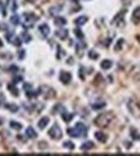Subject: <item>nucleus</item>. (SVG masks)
Here are the masks:
<instances>
[{"mask_svg":"<svg viewBox=\"0 0 140 156\" xmlns=\"http://www.w3.org/2000/svg\"><path fill=\"white\" fill-rule=\"evenodd\" d=\"M48 134H49V136H50L51 138H53V140H61L62 136H63V132H62L61 127H59L57 123H54V124H53V127H51V128L49 129Z\"/></svg>","mask_w":140,"mask_h":156,"instance_id":"5","label":"nucleus"},{"mask_svg":"<svg viewBox=\"0 0 140 156\" xmlns=\"http://www.w3.org/2000/svg\"><path fill=\"white\" fill-rule=\"evenodd\" d=\"M130 136L132 140H135V141H139L140 140V133L138 132V129H135V128H131L130 129Z\"/></svg>","mask_w":140,"mask_h":156,"instance_id":"27","label":"nucleus"},{"mask_svg":"<svg viewBox=\"0 0 140 156\" xmlns=\"http://www.w3.org/2000/svg\"><path fill=\"white\" fill-rule=\"evenodd\" d=\"M6 30H8V26H6L5 23L0 22V31H6Z\"/></svg>","mask_w":140,"mask_h":156,"instance_id":"44","label":"nucleus"},{"mask_svg":"<svg viewBox=\"0 0 140 156\" xmlns=\"http://www.w3.org/2000/svg\"><path fill=\"white\" fill-rule=\"evenodd\" d=\"M5 38H6V41H8L9 44H12L14 46H21V44H22V38L16 36V33L13 32V31H8L6 35H5Z\"/></svg>","mask_w":140,"mask_h":156,"instance_id":"6","label":"nucleus"},{"mask_svg":"<svg viewBox=\"0 0 140 156\" xmlns=\"http://www.w3.org/2000/svg\"><path fill=\"white\" fill-rule=\"evenodd\" d=\"M125 13H126V9H125V10H121V12L118 13L116 17H114V19L112 21V23L116 24L117 27H124V26H125V21H124Z\"/></svg>","mask_w":140,"mask_h":156,"instance_id":"7","label":"nucleus"},{"mask_svg":"<svg viewBox=\"0 0 140 156\" xmlns=\"http://www.w3.org/2000/svg\"><path fill=\"white\" fill-rule=\"evenodd\" d=\"M112 65H113V62H112V60H109V59H106V60H103V62L100 63L101 69H104V70L111 69V68H112Z\"/></svg>","mask_w":140,"mask_h":156,"instance_id":"18","label":"nucleus"},{"mask_svg":"<svg viewBox=\"0 0 140 156\" xmlns=\"http://www.w3.org/2000/svg\"><path fill=\"white\" fill-rule=\"evenodd\" d=\"M106 101L104 100H95V101H93L91 102V108L94 109V110H100V109H103V108H106Z\"/></svg>","mask_w":140,"mask_h":156,"instance_id":"10","label":"nucleus"},{"mask_svg":"<svg viewBox=\"0 0 140 156\" xmlns=\"http://www.w3.org/2000/svg\"><path fill=\"white\" fill-rule=\"evenodd\" d=\"M89 58L91 59V60H96L98 58H99V54H98L95 50H90L89 51Z\"/></svg>","mask_w":140,"mask_h":156,"instance_id":"33","label":"nucleus"},{"mask_svg":"<svg viewBox=\"0 0 140 156\" xmlns=\"http://www.w3.org/2000/svg\"><path fill=\"white\" fill-rule=\"evenodd\" d=\"M63 147L69 148V150H73V148H75V145H73L72 142H69V141H66V142H63Z\"/></svg>","mask_w":140,"mask_h":156,"instance_id":"36","label":"nucleus"},{"mask_svg":"<svg viewBox=\"0 0 140 156\" xmlns=\"http://www.w3.org/2000/svg\"><path fill=\"white\" fill-rule=\"evenodd\" d=\"M1 124H3V119L0 118V126H1Z\"/></svg>","mask_w":140,"mask_h":156,"instance_id":"49","label":"nucleus"},{"mask_svg":"<svg viewBox=\"0 0 140 156\" xmlns=\"http://www.w3.org/2000/svg\"><path fill=\"white\" fill-rule=\"evenodd\" d=\"M132 22H134L135 24L140 23V6H139V8H136L134 10V13H132Z\"/></svg>","mask_w":140,"mask_h":156,"instance_id":"16","label":"nucleus"},{"mask_svg":"<svg viewBox=\"0 0 140 156\" xmlns=\"http://www.w3.org/2000/svg\"><path fill=\"white\" fill-rule=\"evenodd\" d=\"M84 69H85L84 67H80V78L81 79H85V70Z\"/></svg>","mask_w":140,"mask_h":156,"instance_id":"40","label":"nucleus"},{"mask_svg":"<svg viewBox=\"0 0 140 156\" xmlns=\"http://www.w3.org/2000/svg\"><path fill=\"white\" fill-rule=\"evenodd\" d=\"M9 127L13 130H21V129H22V124L18 123V122H16V120H12V122L9 123Z\"/></svg>","mask_w":140,"mask_h":156,"instance_id":"26","label":"nucleus"},{"mask_svg":"<svg viewBox=\"0 0 140 156\" xmlns=\"http://www.w3.org/2000/svg\"><path fill=\"white\" fill-rule=\"evenodd\" d=\"M3 48V41H1V38H0V49Z\"/></svg>","mask_w":140,"mask_h":156,"instance_id":"47","label":"nucleus"},{"mask_svg":"<svg viewBox=\"0 0 140 156\" xmlns=\"http://www.w3.org/2000/svg\"><path fill=\"white\" fill-rule=\"evenodd\" d=\"M113 120H114L113 111H107V113H103V114L98 115L96 119L94 120V123H95V126H98L99 128H107Z\"/></svg>","mask_w":140,"mask_h":156,"instance_id":"1","label":"nucleus"},{"mask_svg":"<svg viewBox=\"0 0 140 156\" xmlns=\"http://www.w3.org/2000/svg\"><path fill=\"white\" fill-rule=\"evenodd\" d=\"M23 90H24V92H30V91H32L34 88H32V84H30V83H24L23 84Z\"/></svg>","mask_w":140,"mask_h":156,"instance_id":"37","label":"nucleus"},{"mask_svg":"<svg viewBox=\"0 0 140 156\" xmlns=\"http://www.w3.org/2000/svg\"><path fill=\"white\" fill-rule=\"evenodd\" d=\"M139 68H140V63H139Z\"/></svg>","mask_w":140,"mask_h":156,"instance_id":"50","label":"nucleus"},{"mask_svg":"<svg viewBox=\"0 0 140 156\" xmlns=\"http://www.w3.org/2000/svg\"><path fill=\"white\" fill-rule=\"evenodd\" d=\"M127 109L130 111V114L135 118H140V104L134 99H130L127 101Z\"/></svg>","mask_w":140,"mask_h":156,"instance_id":"3","label":"nucleus"},{"mask_svg":"<svg viewBox=\"0 0 140 156\" xmlns=\"http://www.w3.org/2000/svg\"><path fill=\"white\" fill-rule=\"evenodd\" d=\"M39 21L37 16H35L34 13H23L22 17H21V22H22V26L29 30V28L34 27V24Z\"/></svg>","mask_w":140,"mask_h":156,"instance_id":"2","label":"nucleus"},{"mask_svg":"<svg viewBox=\"0 0 140 156\" xmlns=\"http://www.w3.org/2000/svg\"><path fill=\"white\" fill-rule=\"evenodd\" d=\"M59 79H61V82L63 84H68L72 79V76L69 72H61V74H59Z\"/></svg>","mask_w":140,"mask_h":156,"instance_id":"9","label":"nucleus"},{"mask_svg":"<svg viewBox=\"0 0 140 156\" xmlns=\"http://www.w3.org/2000/svg\"><path fill=\"white\" fill-rule=\"evenodd\" d=\"M73 33L76 35V37L79 38V40H84V33H82V31L80 30V28H75V30H73Z\"/></svg>","mask_w":140,"mask_h":156,"instance_id":"32","label":"nucleus"},{"mask_svg":"<svg viewBox=\"0 0 140 156\" xmlns=\"http://www.w3.org/2000/svg\"><path fill=\"white\" fill-rule=\"evenodd\" d=\"M49 124V118L48 116H44V118H41L40 120H39V123H37V127H39L40 129H44L45 127H46Z\"/></svg>","mask_w":140,"mask_h":156,"instance_id":"23","label":"nucleus"},{"mask_svg":"<svg viewBox=\"0 0 140 156\" xmlns=\"http://www.w3.org/2000/svg\"><path fill=\"white\" fill-rule=\"evenodd\" d=\"M39 32L41 33V36L43 37H48L49 36V33H50V28H49L48 24H40V27H39Z\"/></svg>","mask_w":140,"mask_h":156,"instance_id":"12","label":"nucleus"},{"mask_svg":"<svg viewBox=\"0 0 140 156\" xmlns=\"http://www.w3.org/2000/svg\"><path fill=\"white\" fill-rule=\"evenodd\" d=\"M27 1H30V3H35L36 0H27Z\"/></svg>","mask_w":140,"mask_h":156,"instance_id":"48","label":"nucleus"},{"mask_svg":"<svg viewBox=\"0 0 140 156\" xmlns=\"http://www.w3.org/2000/svg\"><path fill=\"white\" fill-rule=\"evenodd\" d=\"M22 79H23V78L22 77H21V76H17V77H14V79H13V83H19V82H22Z\"/></svg>","mask_w":140,"mask_h":156,"instance_id":"41","label":"nucleus"},{"mask_svg":"<svg viewBox=\"0 0 140 156\" xmlns=\"http://www.w3.org/2000/svg\"><path fill=\"white\" fill-rule=\"evenodd\" d=\"M75 128L77 129V132H79V136H80V137H86V134H87V127H86L84 123L79 122V123L75 126Z\"/></svg>","mask_w":140,"mask_h":156,"instance_id":"8","label":"nucleus"},{"mask_svg":"<svg viewBox=\"0 0 140 156\" xmlns=\"http://www.w3.org/2000/svg\"><path fill=\"white\" fill-rule=\"evenodd\" d=\"M91 148H94V142H91V141H86V142H84L81 145V150L82 151L91 150Z\"/></svg>","mask_w":140,"mask_h":156,"instance_id":"24","label":"nucleus"},{"mask_svg":"<svg viewBox=\"0 0 140 156\" xmlns=\"http://www.w3.org/2000/svg\"><path fill=\"white\" fill-rule=\"evenodd\" d=\"M24 55H26V51H24V50H19L18 51V58H19V60H22L24 58Z\"/></svg>","mask_w":140,"mask_h":156,"instance_id":"42","label":"nucleus"},{"mask_svg":"<svg viewBox=\"0 0 140 156\" xmlns=\"http://www.w3.org/2000/svg\"><path fill=\"white\" fill-rule=\"evenodd\" d=\"M125 38H118V41L116 42V45H114V50L116 51H121L122 49H124V46H125Z\"/></svg>","mask_w":140,"mask_h":156,"instance_id":"21","label":"nucleus"},{"mask_svg":"<svg viewBox=\"0 0 140 156\" xmlns=\"http://www.w3.org/2000/svg\"><path fill=\"white\" fill-rule=\"evenodd\" d=\"M8 90H9V92L13 95L14 97H17V96H19V91H18V88H17L16 86H14V83H9L8 84Z\"/></svg>","mask_w":140,"mask_h":156,"instance_id":"17","label":"nucleus"},{"mask_svg":"<svg viewBox=\"0 0 140 156\" xmlns=\"http://www.w3.org/2000/svg\"><path fill=\"white\" fill-rule=\"evenodd\" d=\"M55 36L58 38H61V40H66L68 37V31L66 28H61V30L55 31Z\"/></svg>","mask_w":140,"mask_h":156,"instance_id":"13","label":"nucleus"},{"mask_svg":"<svg viewBox=\"0 0 140 156\" xmlns=\"http://www.w3.org/2000/svg\"><path fill=\"white\" fill-rule=\"evenodd\" d=\"M4 106L8 109L9 111H12V113H17V111H18V106H17L16 104H5Z\"/></svg>","mask_w":140,"mask_h":156,"instance_id":"29","label":"nucleus"},{"mask_svg":"<svg viewBox=\"0 0 140 156\" xmlns=\"http://www.w3.org/2000/svg\"><path fill=\"white\" fill-rule=\"evenodd\" d=\"M0 10H1V14H3V16H5V14H6V10L4 9V4L1 3V0H0Z\"/></svg>","mask_w":140,"mask_h":156,"instance_id":"43","label":"nucleus"},{"mask_svg":"<svg viewBox=\"0 0 140 156\" xmlns=\"http://www.w3.org/2000/svg\"><path fill=\"white\" fill-rule=\"evenodd\" d=\"M87 22V17L86 16H80L77 18L75 19V24L76 26H82V24H85Z\"/></svg>","mask_w":140,"mask_h":156,"instance_id":"22","label":"nucleus"},{"mask_svg":"<svg viewBox=\"0 0 140 156\" xmlns=\"http://www.w3.org/2000/svg\"><path fill=\"white\" fill-rule=\"evenodd\" d=\"M54 23L57 24V26L63 27V26H66V23H67V19L63 18V17H55V18H54Z\"/></svg>","mask_w":140,"mask_h":156,"instance_id":"25","label":"nucleus"},{"mask_svg":"<svg viewBox=\"0 0 140 156\" xmlns=\"http://www.w3.org/2000/svg\"><path fill=\"white\" fill-rule=\"evenodd\" d=\"M95 138H96V141H99V142L101 143H104L107 141V134H104V132H100V130H98V132H95Z\"/></svg>","mask_w":140,"mask_h":156,"instance_id":"15","label":"nucleus"},{"mask_svg":"<svg viewBox=\"0 0 140 156\" xmlns=\"http://www.w3.org/2000/svg\"><path fill=\"white\" fill-rule=\"evenodd\" d=\"M21 38H22V41H23V42H30V41H31V38H32V37H31L30 35L26 32V31H23V32L21 33Z\"/></svg>","mask_w":140,"mask_h":156,"instance_id":"30","label":"nucleus"},{"mask_svg":"<svg viewBox=\"0 0 140 156\" xmlns=\"http://www.w3.org/2000/svg\"><path fill=\"white\" fill-rule=\"evenodd\" d=\"M37 91H39V95H43L44 99H46V100H50V99L55 97V91L48 86H41Z\"/></svg>","mask_w":140,"mask_h":156,"instance_id":"4","label":"nucleus"},{"mask_svg":"<svg viewBox=\"0 0 140 156\" xmlns=\"http://www.w3.org/2000/svg\"><path fill=\"white\" fill-rule=\"evenodd\" d=\"M66 55V51L62 50L61 46H58V54H57V59H62V56Z\"/></svg>","mask_w":140,"mask_h":156,"instance_id":"38","label":"nucleus"},{"mask_svg":"<svg viewBox=\"0 0 140 156\" xmlns=\"http://www.w3.org/2000/svg\"><path fill=\"white\" fill-rule=\"evenodd\" d=\"M67 133H68V136H69V137H73V138L80 137V136H79L77 129H76L75 127H73V128H68V129H67Z\"/></svg>","mask_w":140,"mask_h":156,"instance_id":"28","label":"nucleus"},{"mask_svg":"<svg viewBox=\"0 0 140 156\" xmlns=\"http://www.w3.org/2000/svg\"><path fill=\"white\" fill-rule=\"evenodd\" d=\"M0 68H1V67H0ZM0 73H1V70H0Z\"/></svg>","mask_w":140,"mask_h":156,"instance_id":"51","label":"nucleus"},{"mask_svg":"<svg viewBox=\"0 0 140 156\" xmlns=\"http://www.w3.org/2000/svg\"><path fill=\"white\" fill-rule=\"evenodd\" d=\"M21 22V18L18 16H13V17H10V23H13L14 26H17V24H19Z\"/></svg>","mask_w":140,"mask_h":156,"instance_id":"34","label":"nucleus"},{"mask_svg":"<svg viewBox=\"0 0 140 156\" xmlns=\"http://www.w3.org/2000/svg\"><path fill=\"white\" fill-rule=\"evenodd\" d=\"M85 48H86V44L84 42V40H80V42L76 44V54H77L79 56H82Z\"/></svg>","mask_w":140,"mask_h":156,"instance_id":"11","label":"nucleus"},{"mask_svg":"<svg viewBox=\"0 0 140 156\" xmlns=\"http://www.w3.org/2000/svg\"><path fill=\"white\" fill-rule=\"evenodd\" d=\"M9 72L14 74V73H17V72H19V68H18L17 65H10V67H9Z\"/></svg>","mask_w":140,"mask_h":156,"instance_id":"39","label":"nucleus"},{"mask_svg":"<svg viewBox=\"0 0 140 156\" xmlns=\"http://www.w3.org/2000/svg\"><path fill=\"white\" fill-rule=\"evenodd\" d=\"M61 10H62V8H61V6H54V8H51L50 10H49V13H50L51 16H55V14H57V13H59V12H61Z\"/></svg>","mask_w":140,"mask_h":156,"instance_id":"35","label":"nucleus"},{"mask_svg":"<svg viewBox=\"0 0 140 156\" xmlns=\"http://www.w3.org/2000/svg\"><path fill=\"white\" fill-rule=\"evenodd\" d=\"M63 110H64V108H63V106H62L61 104H57V105H55L54 108H53V110H51V114H58L59 111L62 113Z\"/></svg>","mask_w":140,"mask_h":156,"instance_id":"31","label":"nucleus"},{"mask_svg":"<svg viewBox=\"0 0 140 156\" xmlns=\"http://www.w3.org/2000/svg\"><path fill=\"white\" fill-rule=\"evenodd\" d=\"M39 147L43 148V147H46V143H39Z\"/></svg>","mask_w":140,"mask_h":156,"instance_id":"46","label":"nucleus"},{"mask_svg":"<svg viewBox=\"0 0 140 156\" xmlns=\"http://www.w3.org/2000/svg\"><path fill=\"white\" fill-rule=\"evenodd\" d=\"M62 118H63V120H64L66 123H69L72 120V118H73V114H72V113H67V111H66V109H64V110L62 111Z\"/></svg>","mask_w":140,"mask_h":156,"instance_id":"20","label":"nucleus"},{"mask_svg":"<svg viewBox=\"0 0 140 156\" xmlns=\"http://www.w3.org/2000/svg\"><path fill=\"white\" fill-rule=\"evenodd\" d=\"M6 5H8V9L12 10V12H16L18 9V5H17L16 0H6Z\"/></svg>","mask_w":140,"mask_h":156,"instance_id":"19","label":"nucleus"},{"mask_svg":"<svg viewBox=\"0 0 140 156\" xmlns=\"http://www.w3.org/2000/svg\"><path fill=\"white\" fill-rule=\"evenodd\" d=\"M26 136H27V138H30V140H35V138H37V133L35 132V129L32 127H29V128L26 129Z\"/></svg>","mask_w":140,"mask_h":156,"instance_id":"14","label":"nucleus"},{"mask_svg":"<svg viewBox=\"0 0 140 156\" xmlns=\"http://www.w3.org/2000/svg\"><path fill=\"white\" fill-rule=\"evenodd\" d=\"M4 95H3V94H0V108H1V106L3 105H4Z\"/></svg>","mask_w":140,"mask_h":156,"instance_id":"45","label":"nucleus"}]
</instances>
